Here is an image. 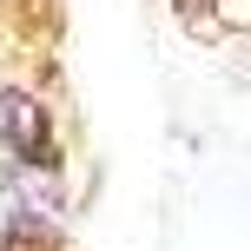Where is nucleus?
Returning <instances> with one entry per match:
<instances>
[{
  "mask_svg": "<svg viewBox=\"0 0 251 251\" xmlns=\"http://www.w3.org/2000/svg\"><path fill=\"white\" fill-rule=\"evenodd\" d=\"M0 139H7L13 152H26V159H40V152H47V119H40V106L33 100H20V93H7V100H0Z\"/></svg>",
  "mask_w": 251,
  "mask_h": 251,
  "instance_id": "f257e3e1",
  "label": "nucleus"
},
{
  "mask_svg": "<svg viewBox=\"0 0 251 251\" xmlns=\"http://www.w3.org/2000/svg\"><path fill=\"white\" fill-rule=\"evenodd\" d=\"M20 218H26V185H20V178H0V251L13 245Z\"/></svg>",
  "mask_w": 251,
  "mask_h": 251,
  "instance_id": "f03ea898",
  "label": "nucleus"
}]
</instances>
